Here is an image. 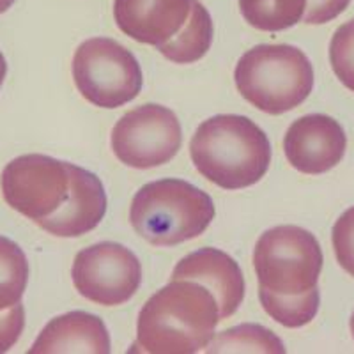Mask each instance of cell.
Listing matches in <instances>:
<instances>
[{"instance_id": "cell-1", "label": "cell", "mask_w": 354, "mask_h": 354, "mask_svg": "<svg viewBox=\"0 0 354 354\" xmlns=\"http://www.w3.org/2000/svg\"><path fill=\"white\" fill-rule=\"evenodd\" d=\"M220 308L209 289L194 280H170L142 306L129 353L194 354L214 337Z\"/></svg>"}, {"instance_id": "cell-2", "label": "cell", "mask_w": 354, "mask_h": 354, "mask_svg": "<svg viewBox=\"0 0 354 354\" xmlns=\"http://www.w3.org/2000/svg\"><path fill=\"white\" fill-rule=\"evenodd\" d=\"M195 169L223 189L254 186L271 163L266 133L243 115H214L202 122L189 142Z\"/></svg>"}, {"instance_id": "cell-3", "label": "cell", "mask_w": 354, "mask_h": 354, "mask_svg": "<svg viewBox=\"0 0 354 354\" xmlns=\"http://www.w3.org/2000/svg\"><path fill=\"white\" fill-rule=\"evenodd\" d=\"M213 218V198L183 179H161L142 186L129 207L135 232L154 246H174L198 238Z\"/></svg>"}, {"instance_id": "cell-4", "label": "cell", "mask_w": 354, "mask_h": 354, "mask_svg": "<svg viewBox=\"0 0 354 354\" xmlns=\"http://www.w3.org/2000/svg\"><path fill=\"white\" fill-rule=\"evenodd\" d=\"M234 80L250 105L270 115H282L310 96L314 68L292 44H261L239 59Z\"/></svg>"}, {"instance_id": "cell-5", "label": "cell", "mask_w": 354, "mask_h": 354, "mask_svg": "<svg viewBox=\"0 0 354 354\" xmlns=\"http://www.w3.org/2000/svg\"><path fill=\"white\" fill-rule=\"evenodd\" d=\"M259 289L283 298L303 296L317 289L322 271V250L312 232L296 225L266 230L254 252Z\"/></svg>"}, {"instance_id": "cell-6", "label": "cell", "mask_w": 354, "mask_h": 354, "mask_svg": "<svg viewBox=\"0 0 354 354\" xmlns=\"http://www.w3.org/2000/svg\"><path fill=\"white\" fill-rule=\"evenodd\" d=\"M73 80L94 106L119 109L140 94L144 77L131 52L109 37L84 41L73 57Z\"/></svg>"}, {"instance_id": "cell-7", "label": "cell", "mask_w": 354, "mask_h": 354, "mask_svg": "<svg viewBox=\"0 0 354 354\" xmlns=\"http://www.w3.org/2000/svg\"><path fill=\"white\" fill-rule=\"evenodd\" d=\"M181 142L183 131L176 113L154 103L129 110L112 129L117 160L138 170L169 163L181 149Z\"/></svg>"}, {"instance_id": "cell-8", "label": "cell", "mask_w": 354, "mask_h": 354, "mask_svg": "<svg viewBox=\"0 0 354 354\" xmlns=\"http://www.w3.org/2000/svg\"><path fill=\"white\" fill-rule=\"evenodd\" d=\"M71 277L85 299L96 305L119 306L129 301L140 287L142 266L126 246L97 243L75 257Z\"/></svg>"}, {"instance_id": "cell-9", "label": "cell", "mask_w": 354, "mask_h": 354, "mask_svg": "<svg viewBox=\"0 0 354 354\" xmlns=\"http://www.w3.org/2000/svg\"><path fill=\"white\" fill-rule=\"evenodd\" d=\"M68 189V163L44 154L15 158L2 172L4 201L36 223L61 207Z\"/></svg>"}, {"instance_id": "cell-10", "label": "cell", "mask_w": 354, "mask_h": 354, "mask_svg": "<svg viewBox=\"0 0 354 354\" xmlns=\"http://www.w3.org/2000/svg\"><path fill=\"white\" fill-rule=\"evenodd\" d=\"M346 147L344 128L324 113H310L294 121L283 138L287 161L308 176L335 169L342 161Z\"/></svg>"}, {"instance_id": "cell-11", "label": "cell", "mask_w": 354, "mask_h": 354, "mask_svg": "<svg viewBox=\"0 0 354 354\" xmlns=\"http://www.w3.org/2000/svg\"><path fill=\"white\" fill-rule=\"evenodd\" d=\"M69 169V189L61 207L37 225L59 238H78L96 229L106 213V194L96 174L82 167Z\"/></svg>"}, {"instance_id": "cell-12", "label": "cell", "mask_w": 354, "mask_h": 354, "mask_svg": "<svg viewBox=\"0 0 354 354\" xmlns=\"http://www.w3.org/2000/svg\"><path fill=\"white\" fill-rule=\"evenodd\" d=\"M194 0H113V20L122 34L154 48L179 34Z\"/></svg>"}, {"instance_id": "cell-13", "label": "cell", "mask_w": 354, "mask_h": 354, "mask_svg": "<svg viewBox=\"0 0 354 354\" xmlns=\"http://www.w3.org/2000/svg\"><path fill=\"white\" fill-rule=\"evenodd\" d=\"M172 280H194L209 289L216 298L220 319L238 312L245 299V277L229 254L216 248H202L177 262Z\"/></svg>"}, {"instance_id": "cell-14", "label": "cell", "mask_w": 354, "mask_h": 354, "mask_svg": "<svg viewBox=\"0 0 354 354\" xmlns=\"http://www.w3.org/2000/svg\"><path fill=\"white\" fill-rule=\"evenodd\" d=\"M30 354L110 353V335L105 322L87 312H69L43 328Z\"/></svg>"}, {"instance_id": "cell-15", "label": "cell", "mask_w": 354, "mask_h": 354, "mask_svg": "<svg viewBox=\"0 0 354 354\" xmlns=\"http://www.w3.org/2000/svg\"><path fill=\"white\" fill-rule=\"evenodd\" d=\"M214 25L209 11L198 0L192 2V12L185 27L176 37L158 46L161 55L174 64H194L209 52L213 44Z\"/></svg>"}, {"instance_id": "cell-16", "label": "cell", "mask_w": 354, "mask_h": 354, "mask_svg": "<svg viewBox=\"0 0 354 354\" xmlns=\"http://www.w3.org/2000/svg\"><path fill=\"white\" fill-rule=\"evenodd\" d=\"M239 11L257 30L280 32L303 20L306 0H239Z\"/></svg>"}, {"instance_id": "cell-17", "label": "cell", "mask_w": 354, "mask_h": 354, "mask_svg": "<svg viewBox=\"0 0 354 354\" xmlns=\"http://www.w3.org/2000/svg\"><path fill=\"white\" fill-rule=\"evenodd\" d=\"M205 353H286L282 340L268 328L259 324H241L213 337Z\"/></svg>"}, {"instance_id": "cell-18", "label": "cell", "mask_w": 354, "mask_h": 354, "mask_svg": "<svg viewBox=\"0 0 354 354\" xmlns=\"http://www.w3.org/2000/svg\"><path fill=\"white\" fill-rule=\"evenodd\" d=\"M28 282V262L24 250L0 236V312L21 303Z\"/></svg>"}, {"instance_id": "cell-19", "label": "cell", "mask_w": 354, "mask_h": 354, "mask_svg": "<svg viewBox=\"0 0 354 354\" xmlns=\"http://www.w3.org/2000/svg\"><path fill=\"white\" fill-rule=\"evenodd\" d=\"M259 299L266 314L273 317L278 324L286 328H301L315 319L321 296H319V289L310 290L303 296H292V298L274 296V294L266 292L264 289H259Z\"/></svg>"}, {"instance_id": "cell-20", "label": "cell", "mask_w": 354, "mask_h": 354, "mask_svg": "<svg viewBox=\"0 0 354 354\" xmlns=\"http://www.w3.org/2000/svg\"><path fill=\"white\" fill-rule=\"evenodd\" d=\"M330 62L338 80L354 93V18L335 30L330 43Z\"/></svg>"}, {"instance_id": "cell-21", "label": "cell", "mask_w": 354, "mask_h": 354, "mask_svg": "<svg viewBox=\"0 0 354 354\" xmlns=\"http://www.w3.org/2000/svg\"><path fill=\"white\" fill-rule=\"evenodd\" d=\"M331 241L338 264L346 273L354 277V205L337 220Z\"/></svg>"}, {"instance_id": "cell-22", "label": "cell", "mask_w": 354, "mask_h": 354, "mask_svg": "<svg viewBox=\"0 0 354 354\" xmlns=\"http://www.w3.org/2000/svg\"><path fill=\"white\" fill-rule=\"evenodd\" d=\"M25 328V308L21 303L0 312V353H8L20 340Z\"/></svg>"}, {"instance_id": "cell-23", "label": "cell", "mask_w": 354, "mask_h": 354, "mask_svg": "<svg viewBox=\"0 0 354 354\" xmlns=\"http://www.w3.org/2000/svg\"><path fill=\"white\" fill-rule=\"evenodd\" d=\"M351 0H306V11L303 21L308 25H322L340 17Z\"/></svg>"}, {"instance_id": "cell-24", "label": "cell", "mask_w": 354, "mask_h": 354, "mask_svg": "<svg viewBox=\"0 0 354 354\" xmlns=\"http://www.w3.org/2000/svg\"><path fill=\"white\" fill-rule=\"evenodd\" d=\"M6 73H8V64H6L4 55H2V52H0V87H2V84H4Z\"/></svg>"}, {"instance_id": "cell-25", "label": "cell", "mask_w": 354, "mask_h": 354, "mask_svg": "<svg viewBox=\"0 0 354 354\" xmlns=\"http://www.w3.org/2000/svg\"><path fill=\"white\" fill-rule=\"evenodd\" d=\"M15 2H17V0H0V15H4Z\"/></svg>"}, {"instance_id": "cell-26", "label": "cell", "mask_w": 354, "mask_h": 354, "mask_svg": "<svg viewBox=\"0 0 354 354\" xmlns=\"http://www.w3.org/2000/svg\"><path fill=\"white\" fill-rule=\"evenodd\" d=\"M351 333H353V338H354V312H353V317H351Z\"/></svg>"}]
</instances>
